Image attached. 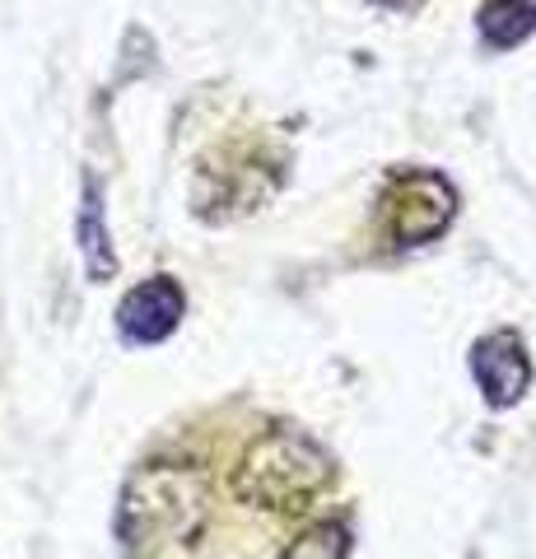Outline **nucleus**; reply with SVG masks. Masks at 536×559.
Here are the masks:
<instances>
[{"mask_svg":"<svg viewBox=\"0 0 536 559\" xmlns=\"http://www.w3.org/2000/svg\"><path fill=\"white\" fill-rule=\"evenodd\" d=\"M201 509V480L187 471H145L141 480H131L127 503H122V536L131 540H164L192 522Z\"/></svg>","mask_w":536,"mask_h":559,"instance_id":"1","label":"nucleus"},{"mask_svg":"<svg viewBox=\"0 0 536 559\" xmlns=\"http://www.w3.org/2000/svg\"><path fill=\"white\" fill-rule=\"evenodd\" d=\"M182 308H187L182 289L172 285L168 275H154L122 299V308H117V331L135 345H154V341L172 336V326L182 322Z\"/></svg>","mask_w":536,"mask_h":559,"instance_id":"2","label":"nucleus"},{"mask_svg":"<svg viewBox=\"0 0 536 559\" xmlns=\"http://www.w3.org/2000/svg\"><path fill=\"white\" fill-rule=\"evenodd\" d=\"M472 373H476V382H480V392H486L490 406H513V401L527 392V382H532V364L523 355V345H517V336L495 331V336L476 341Z\"/></svg>","mask_w":536,"mask_h":559,"instance_id":"3","label":"nucleus"},{"mask_svg":"<svg viewBox=\"0 0 536 559\" xmlns=\"http://www.w3.org/2000/svg\"><path fill=\"white\" fill-rule=\"evenodd\" d=\"M80 252H84V266H90L94 280H108L117 271V257H112V242H108V224H103V197H98L94 178L84 182V201H80Z\"/></svg>","mask_w":536,"mask_h":559,"instance_id":"4","label":"nucleus"},{"mask_svg":"<svg viewBox=\"0 0 536 559\" xmlns=\"http://www.w3.org/2000/svg\"><path fill=\"white\" fill-rule=\"evenodd\" d=\"M480 33L490 47H513L536 33V0H490L480 10Z\"/></svg>","mask_w":536,"mask_h":559,"instance_id":"5","label":"nucleus"},{"mask_svg":"<svg viewBox=\"0 0 536 559\" xmlns=\"http://www.w3.org/2000/svg\"><path fill=\"white\" fill-rule=\"evenodd\" d=\"M345 555V532L341 527H318L308 532L285 559H341Z\"/></svg>","mask_w":536,"mask_h":559,"instance_id":"6","label":"nucleus"}]
</instances>
